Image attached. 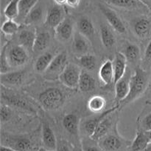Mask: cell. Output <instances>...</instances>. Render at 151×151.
I'll return each instance as SVG.
<instances>
[{
    "label": "cell",
    "mask_w": 151,
    "mask_h": 151,
    "mask_svg": "<svg viewBox=\"0 0 151 151\" xmlns=\"http://www.w3.org/2000/svg\"><path fill=\"white\" fill-rule=\"evenodd\" d=\"M150 82V73L148 70L138 66L130 78V90L128 96L116 106L120 110L129 104L138 100L147 92Z\"/></svg>",
    "instance_id": "1"
},
{
    "label": "cell",
    "mask_w": 151,
    "mask_h": 151,
    "mask_svg": "<svg viewBox=\"0 0 151 151\" xmlns=\"http://www.w3.org/2000/svg\"><path fill=\"white\" fill-rule=\"evenodd\" d=\"M98 144L103 151H127L130 148L131 142L118 133L117 125H116L98 141Z\"/></svg>",
    "instance_id": "2"
},
{
    "label": "cell",
    "mask_w": 151,
    "mask_h": 151,
    "mask_svg": "<svg viewBox=\"0 0 151 151\" xmlns=\"http://www.w3.org/2000/svg\"><path fill=\"white\" fill-rule=\"evenodd\" d=\"M1 145L11 147L17 151H38L40 148L32 136L9 133L2 134Z\"/></svg>",
    "instance_id": "3"
},
{
    "label": "cell",
    "mask_w": 151,
    "mask_h": 151,
    "mask_svg": "<svg viewBox=\"0 0 151 151\" xmlns=\"http://www.w3.org/2000/svg\"><path fill=\"white\" fill-rule=\"evenodd\" d=\"M64 93L56 87H50L43 90L38 95V101L43 108L47 110H55L65 103Z\"/></svg>",
    "instance_id": "4"
},
{
    "label": "cell",
    "mask_w": 151,
    "mask_h": 151,
    "mask_svg": "<svg viewBox=\"0 0 151 151\" xmlns=\"http://www.w3.org/2000/svg\"><path fill=\"white\" fill-rule=\"evenodd\" d=\"M1 99L8 105H13L30 113L36 114L37 113L33 105L28 102L26 98L7 88H5L4 90L3 89L1 90Z\"/></svg>",
    "instance_id": "5"
},
{
    "label": "cell",
    "mask_w": 151,
    "mask_h": 151,
    "mask_svg": "<svg viewBox=\"0 0 151 151\" xmlns=\"http://www.w3.org/2000/svg\"><path fill=\"white\" fill-rule=\"evenodd\" d=\"M82 70L78 65L68 63L63 72L59 76V81L65 87L72 90L78 88L80 77Z\"/></svg>",
    "instance_id": "6"
},
{
    "label": "cell",
    "mask_w": 151,
    "mask_h": 151,
    "mask_svg": "<svg viewBox=\"0 0 151 151\" xmlns=\"http://www.w3.org/2000/svg\"><path fill=\"white\" fill-rule=\"evenodd\" d=\"M116 110H118V107L115 105L113 107L104 110L101 113H99V115H96V116H90L83 118V119L81 121L80 130H82L83 133H84L86 136L91 137L94 133V132H95L96 129H97V126L99 125L100 121L106 115H109V113Z\"/></svg>",
    "instance_id": "7"
},
{
    "label": "cell",
    "mask_w": 151,
    "mask_h": 151,
    "mask_svg": "<svg viewBox=\"0 0 151 151\" xmlns=\"http://www.w3.org/2000/svg\"><path fill=\"white\" fill-rule=\"evenodd\" d=\"M7 44V56L12 68H19L26 65L29 60V51L20 44L12 45L9 47Z\"/></svg>",
    "instance_id": "8"
},
{
    "label": "cell",
    "mask_w": 151,
    "mask_h": 151,
    "mask_svg": "<svg viewBox=\"0 0 151 151\" xmlns=\"http://www.w3.org/2000/svg\"><path fill=\"white\" fill-rule=\"evenodd\" d=\"M68 56L66 51H62L55 55L50 67L47 70L45 73V78L49 80H55L59 78L66 65H68Z\"/></svg>",
    "instance_id": "9"
},
{
    "label": "cell",
    "mask_w": 151,
    "mask_h": 151,
    "mask_svg": "<svg viewBox=\"0 0 151 151\" xmlns=\"http://www.w3.org/2000/svg\"><path fill=\"white\" fill-rule=\"evenodd\" d=\"M99 8L104 15L109 25L114 30L120 34L126 33V27L123 21L113 9L103 4H99Z\"/></svg>",
    "instance_id": "10"
},
{
    "label": "cell",
    "mask_w": 151,
    "mask_h": 151,
    "mask_svg": "<svg viewBox=\"0 0 151 151\" xmlns=\"http://www.w3.org/2000/svg\"><path fill=\"white\" fill-rule=\"evenodd\" d=\"M116 113V110L111 113L100 121L94 133L91 137V139L98 142L101 138L108 134L115 126L117 125L118 119Z\"/></svg>",
    "instance_id": "11"
},
{
    "label": "cell",
    "mask_w": 151,
    "mask_h": 151,
    "mask_svg": "<svg viewBox=\"0 0 151 151\" xmlns=\"http://www.w3.org/2000/svg\"><path fill=\"white\" fill-rule=\"evenodd\" d=\"M37 30L31 27V25H27L23 28H20L18 32V41L19 44L23 46L29 52H33L34 44Z\"/></svg>",
    "instance_id": "12"
},
{
    "label": "cell",
    "mask_w": 151,
    "mask_h": 151,
    "mask_svg": "<svg viewBox=\"0 0 151 151\" xmlns=\"http://www.w3.org/2000/svg\"><path fill=\"white\" fill-rule=\"evenodd\" d=\"M134 33L141 39H146L151 36V19L147 16H141L132 22Z\"/></svg>",
    "instance_id": "13"
},
{
    "label": "cell",
    "mask_w": 151,
    "mask_h": 151,
    "mask_svg": "<svg viewBox=\"0 0 151 151\" xmlns=\"http://www.w3.org/2000/svg\"><path fill=\"white\" fill-rule=\"evenodd\" d=\"M55 36L58 41L67 42L74 36L73 22L69 18H65L54 29Z\"/></svg>",
    "instance_id": "14"
},
{
    "label": "cell",
    "mask_w": 151,
    "mask_h": 151,
    "mask_svg": "<svg viewBox=\"0 0 151 151\" xmlns=\"http://www.w3.org/2000/svg\"><path fill=\"white\" fill-rule=\"evenodd\" d=\"M41 142L43 147L52 150H55L58 140L54 131L47 121H43L41 126Z\"/></svg>",
    "instance_id": "15"
},
{
    "label": "cell",
    "mask_w": 151,
    "mask_h": 151,
    "mask_svg": "<svg viewBox=\"0 0 151 151\" xmlns=\"http://www.w3.org/2000/svg\"><path fill=\"white\" fill-rule=\"evenodd\" d=\"M64 10L62 6L54 5L47 11L45 18V24L47 26L55 28L65 19Z\"/></svg>",
    "instance_id": "16"
},
{
    "label": "cell",
    "mask_w": 151,
    "mask_h": 151,
    "mask_svg": "<svg viewBox=\"0 0 151 151\" xmlns=\"http://www.w3.org/2000/svg\"><path fill=\"white\" fill-rule=\"evenodd\" d=\"M127 62L128 61L125 55L122 52H118L116 53L114 59L113 61L114 74V84L125 76L127 69Z\"/></svg>",
    "instance_id": "17"
},
{
    "label": "cell",
    "mask_w": 151,
    "mask_h": 151,
    "mask_svg": "<svg viewBox=\"0 0 151 151\" xmlns=\"http://www.w3.org/2000/svg\"><path fill=\"white\" fill-rule=\"evenodd\" d=\"M89 46V42L87 37L78 31L75 33L72 44V51L75 54L80 56L88 53Z\"/></svg>",
    "instance_id": "18"
},
{
    "label": "cell",
    "mask_w": 151,
    "mask_h": 151,
    "mask_svg": "<svg viewBox=\"0 0 151 151\" xmlns=\"http://www.w3.org/2000/svg\"><path fill=\"white\" fill-rule=\"evenodd\" d=\"M24 71H10L6 73L1 74V82L5 87H13L20 85L24 78Z\"/></svg>",
    "instance_id": "19"
},
{
    "label": "cell",
    "mask_w": 151,
    "mask_h": 151,
    "mask_svg": "<svg viewBox=\"0 0 151 151\" xmlns=\"http://www.w3.org/2000/svg\"><path fill=\"white\" fill-rule=\"evenodd\" d=\"M138 129L143 131L151 130V100L146 102L145 105L137 119Z\"/></svg>",
    "instance_id": "20"
},
{
    "label": "cell",
    "mask_w": 151,
    "mask_h": 151,
    "mask_svg": "<svg viewBox=\"0 0 151 151\" xmlns=\"http://www.w3.org/2000/svg\"><path fill=\"white\" fill-rule=\"evenodd\" d=\"M99 78L104 85H109L114 83V74L113 62L108 59L105 61L100 66L98 72Z\"/></svg>",
    "instance_id": "21"
},
{
    "label": "cell",
    "mask_w": 151,
    "mask_h": 151,
    "mask_svg": "<svg viewBox=\"0 0 151 151\" xmlns=\"http://www.w3.org/2000/svg\"><path fill=\"white\" fill-rule=\"evenodd\" d=\"M130 78L125 76L115 84V102L116 105L128 96L130 90Z\"/></svg>",
    "instance_id": "22"
},
{
    "label": "cell",
    "mask_w": 151,
    "mask_h": 151,
    "mask_svg": "<svg viewBox=\"0 0 151 151\" xmlns=\"http://www.w3.org/2000/svg\"><path fill=\"white\" fill-rule=\"evenodd\" d=\"M150 140L145 131L138 129L136 137L131 142L130 151H142L150 143Z\"/></svg>",
    "instance_id": "23"
},
{
    "label": "cell",
    "mask_w": 151,
    "mask_h": 151,
    "mask_svg": "<svg viewBox=\"0 0 151 151\" xmlns=\"http://www.w3.org/2000/svg\"><path fill=\"white\" fill-rule=\"evenodd\" d=\"M62 124L65 130L71 134H77L80 130L81 121L78 115L73 113L66 114L63 118Z\"/></svg>",
    "instance_id": "24"
},
{
    "label": "cell",
    "mask_w": 151,
    "mask_h": 151,
    "mask_svg": "<svg viewBox=\"0 0 151 151\" xmlns=\"http://www.w3.org/2000/svg\"><path fill=\"white\" fill-rule=\"evenodd\" d=\"M95 78L87 71L82 70L80 77L78 89L82 93H90L95 89Z\"/></svg>",
    "instance_id": "25"
},
{
    "label": "cell",
    "mask_w": 151,
    "mask_h": 151,
    "mask_svg": "<svg viewBox=\"0 0 151 151\" xmlns=\"http://www.w3.org/2000/svg\"><path fill=\"white\" fill-rule=\"evenodd\" d=\"M55 56L50 52H45L38 57L35 61L34 69L38 73H44L52 62Z\"/></svg>",
    "instance_id": "26"
},
{
    "label": "cell",
    "mask_w": 151,
    "mask_h": 151,
    "mask_svg": "<svg viewBox=\"0 0 151 151\" xmlns=\"http://www.w3.org/2000/svg\"><path fill=\"white\" fill-rule=\"evenodd\" d=\"M51 36L48 32L44 30H37L34 44L33 52H41L49 47Z\"/></svg>",
    "instance_id": "27"
},
{
    "label": "cell",
    "mask_w": 151,
    "mask_h": 151,
    "mask_svg": "<svg viewBox=\"0 0 151 151\" xmlns=\"http://www.w3.org/2000/svg\"><path fill=\"white\" fill-rule=\"evenodd\" d=\"M127 61L131 63H135L141 58V50L137 44L131 42H126L124 47L123 52Z\"/></svg>",
    "instance_id": "28"
},
{
    "label": "cell",
    "mask_w": 151,
    "mask_h": 151,
    "mask_svg": "<svg viewBox=\"0 0 151 151\" xmlns=\"http://www.w3.org/2000/svg\"><path fill=\"white\" fill-rule=\"evenodd\" d=\"M108 4H110L115 7L120 8L128 9H140L146 8V5L140 0H106Z\"/></svg>",
    "instance_id": "29"
},
{
    "label": "cell",
    "mask_w": 151,
    "mask_h": 151,
    "mask_svg": "<svg viewBox=\"0 0 151 151\" xmlns=\"http://www.w3.org/2000/svg\"><path fill=\"white\" fill-rule=\"evenodd\" d=\"M106 105V100L103 96L94 95L91 96L87 102V108L94 113H103Z\"/></svg>",
    "instance_id": "30"
},
{
    "label": "cell",
    "mask_w": 151,
    "mask_h": 151,
    "mask_svg": "<svg viewBox=\"0 0 151 151\" xmlns=\"http://www.w3.org/2000/svg\"><path fill=\"white\" fill-rule=\"evenodd\" d=\"M100 38L103 46L107 49H111L116 43V38L114 32L109 26L102 25L100 27Z\"/></svg>",
    "instance_id": "31"
},
{
    "label": "cell",
    "mask_w": 151,
    "mask_h": 151,
    "mask_svg": "<svg viewBox=\"0 0 151 151\" xmlns=\"http://www.w3.org/2000/svg\"><path fill=\"white\" fill-rule=\"evenodd\" d=\"M78 32L87 38H91L94 34V26L92 21L87 16H82L78 22Z\"/></svg>",
    "instance_id": "32"
},
{
    "label": "cell",
    "mask_w": 151,
    "mask_h": 151,
    "mask_svg": "<svg viewBox=\"0 0 151 151\" xmlns=\"http://www.w3.org/2000/svg\"><path fill=\"white\" fill-rule=\"evenodd\" d=\"M43 16H44V10H43L42 6L38 2L36 5L31 10V11L24 21V25H32L39 23L43 19Z\"/></svg>",
    "instance_id": "33"
},
{
    "label": "cell",
    "mask_w": 151,
    "mask_h": 151,
    "mask_svg": "<svg viewBox=\"0 0 151 151\" xmlns=\"http://www.w3.org/2000/svg\"><path fill=\"white\" fill-rule=\"evenodd\" d=\"M38 0H19V19L24 22L29 12L36 5Z\"/></svg>",
    "instance_id": "34"
},
{
    "label": "cell",
    "mask_w": 151,
    "mask_h": 151,
    "mask_svg": "<svg viewBox=\"0 0 151 151\" xmlns=\"http://www.w3.org/2000/svg\"><path fill=\"white\" fill-rule=\"evenodd\" d=\"M77 58H78V62L79 65L86 70L92 71L96 68L97 58L94 55L91 53H86V54L78 56Z\"/></svg>",
    "instance_id": "35"
},
{
    "label": "cell",
    "mask_w": 151,
    "mask_h": 151,
    "mask_svg": "<svg viewBox=\"0 0 151 151\" xmlns=\"http://www.w3.org/2000/svg\"><path fill=\"white\" fill-rule=\"evenodd\" d=\"M21 28V25L13 19H7L1 25V32L6 36H13L17 33Z\"/></svg>",
    "instance_id": "36"
},
{
    "label": "cell",
    "mask_w": 151,
    "mask_h": 151,
    "mask_svg": "<svg viewBox=\"0 0 151 151\" xmlns=\"http://www.w3.org/2000/svg\"><path fill=\"white\" fill-rule=\"evenodd\" d=\"M19 0H10L4 10V16L7 19L15 20L19 17Z\"/></svg>",
    "instance_id": "37"
},
{
    "label": "cell",
    "mask_w": 151,
    "mask_h": 151,
    "mask_svg": "<svg viewBox=\"0 0 151 151\" xmlns=\"http://www.w3.org/2000/svg\"><path fill=\"white\" fill-rule=\"evenodd\" d=\"M81 147L83 151H103L99 145L98 142L88 136H86L82 140Z\"/></svg>",
    "instance_id": "38"
},
{
    "label": "cell",
    "mask_w": 151,
    "mask_h": 151,
    "mask_svg": "<svg viewBox=\"0 0 151 151\" xmlns=\"http://www.w3.org/2000/svg\"><path fill=\"white\" fill-rule=\"evenodd\" d=\"M7 44H6L4 48L1 50V55H0V68H1V74L6 73L12 71V67L9 63L8 59L7 56Z\"/></svg>",
    "instance_id": "39"
},
{
    "label": "cell",
    "mask_w": 151,
    "mask_h": 151,
    "mask_svg": "<svg viewBox=\"0 0 151 151\" xmlns=\"http://www.w3.org/2000/svg\"><path fill=\"white\" fill-rule=\"evenodd\" d=\"M0 117L1 122L4 123L8 121L12 117V110L7 104H1L0 109Z\"/></svg>",
    "instance_id": "40"
},
{
    "label": "cell",
    "mask_w": 151,
    "mask_h": 151,
    "mask_svg": "<svg viewBox=\"0 0 151 151\" xmlns=\"http://www.w3.org/2000/svg\"><path fill=\"white\" fill-rule=\"evenodd\" d=\"M56 151H74V147L68 141L64 139L58 140Z\"/></svg>",
    "instance_id": "41"
},
{
    "label": "cell",
    "mask_w": 151,
    "mask_h": 151,
    "mask_svg": "<svg viewBox=\"0 0 151 151\" xmlns=\"http://www.w3.org/2000/svg\"><path fill=\"white\" fill-rule=\"evenodd\" d=\"M144 61L145 63H151V40L147 44L144 53Z\"/></svg>",
    "instance_id": "42"
},
{
    "label": "cell",
    "mask_w": 151,
    "mask_h": 151,
    "mask_svg": "<svg viewBox=\"0 0 151 151\" xmlns=\"http://www.w3.org/2000/svg\"><path fill=\"white\" fill-rule=\"evenodd\" d=\"M81 4V0H67L66 4L72 8H76Z\"/></svg>",
    "instance_id": "43"
},
{
    "label": "cell",
    "mask_w": 151,
    "mask_h": 151,
    "mask_svg": "<svg viewBox=\"0 0 151 151\" xmlns=\"http://www.w3.org/2000/svg\"><path fill=\"white\" fill-rule=\"evenodd\" d=\"M0 151H17V150H16L13 149V148L11 147H9L4 146V145H1Z\"/></svg>",
    "instance_id": "44"
},
{
    "label": "cell",
    "mask_w": 151,
    "mask_h": 151,
    "mask_svg": "<svg viewBox=\"0 0 151 151\" xmlns=\"http://www.w3.org/2000/svg\"><path fill=\"white\" fill-rule=\"evenodd\" d=\"M54 1L57 5L63 6L64 5V4H66V1H67V0H54Z\"/></svg>",
    "instance_id": "45"
},
{
    "label": "cell",
    "mask_w": 151,
    "mask_h": 151,
    "mask_svg": "<svg viewBox=\"0 0 151 151\" xmlns=\"http://www.w3.org/2000/svg\"><path fill=\"white\" fill-rule=\"evenodd\" d=\"M142 151H151V142L148 144V145Z\"/></svg>",
    "instance_id": "46"
},
{
    "label": "cell",
    "mask_w": 151,
    "mask_h": 151,
    "mask_svg": "<svg viewBox=\"0 0 151 151\" xmlns=\"http://www.w3.org/2000/svg\"><path fill=\"white\" fill-rule=\"evenodd\" d=\"M38 151H56V150H52L46 149V148H44V147H40L39 149L38 150Z\"/></svg>",
    "instance_id": "47"
},
{
    "label": "cell",
    "mask_w": 151,
    "mask_h": 151,
    "mask_svg": "<svg viewBox=\"0 0 151 151\" xmlns=\"http://www.w3.org/2000/svg\"><path fill=\"white\" fill-rule=\"evenodd\" d=\"M74 151H83L82 147H74Z\"/></svg>",
    "instance_id": "48"
},
{
    "label": "cell",
    "mask_w": 151,
    "mask_h": 151,
    "mask_svg": "<svg viewBox=\"0 0 151 151\" xmlns=\"http://www.w3.org/2000/svg\"><path fill=\"white\" fill-rule=\"evenodd\" d=\"M146 133H147V136H148L149 139H150V142H151V130H150V131H147V132H146Z\"/></svg>",
    "instance_id": "49"
}]
</instances>
